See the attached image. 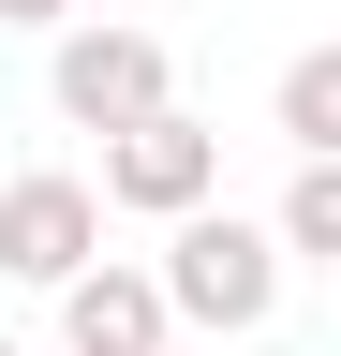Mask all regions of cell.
<instances>
[{
  "label": "cell",
  "mask_w": 341,
  "mask_h": 356,
  "mask_svg": "<svg viewBox=\"0 0 341 356\" xmlns=\"http://www.w3.org/2000/svg\"><path fill=\"white\" fill-rule=\"evenodd\" d=\"M149 297H163V327L267 341V312H282V252H267V222H238V208H193V222H163V267H149Z\"/></svg>",
  "instance_id": "6da1fadb"
},
{
  "label": "cell",
  "mask_w": 341,
  "mask_h": 356,
  "mask_svg": "<svg viewBox=\"0 0 341 356\" xmlns=\"http://www.w3.org/2000/svg\"><path fill=\"white\" fill-rule=\"evenodd\" d=\"M208 193H223V134L208 119H134V134H104V193L90 208H149V222H193Z\"/></svg>",
  "instance_id": "7a4b0ae2"
},
{
  "label": "cell",
  "mask_w": 341,
  "mask_h": 356,
  "mask_svg": "<svg viewBox=\"0 0 341 356\" xmlns=\"http://www.w3.org/2000/svg\"><path fill=\"white\" fill-rule=\"evenodd\" d=\"M45 89H60V119H74V134H134V119H163V104H178L149 30H60Z\"/></svg>",
  "instance_id": "3957f363"
},
{
  "label": "cell",
  "mask_w": 341,
  "mask_h": 356,
  "mask_svg": "<svg viewBox=\"0 0 341 356\" xmlns=\"http://www.w3.org/2000/svg\"><path fill=\"white\" fill-rule=\"evenodd\" d=\"M0 267L15 282H74V267H104V208H90V178H60V163H30V178H0Z\"/></svg>",
  "instance_id": "277c9868"
},
{
  "label": "cell",
  "mask_w": 341,
  "mask_h": 356,
  "mask_svg": "<svg viewBox=\"0 0 341 356\" xmlns=\"http://www.w3.org/2000/svg\"><path fill=\"white\" fill-rule=\"evenodd\" d=\"M60 341H74V356H163L149 267H74V282H60Z\"/></svg>",
  "instance_id": "5b68a950"
},
{
  "label": "cell",
  "mask_w": 341,
  "mask_h": 356,
  "mask_svg": "<svg viewBox=\"0 0 341 356\" xmlns=\"http://www.w3.org/2000/svg\"><path fill=\"white\" fill-rule=\"evenodd\" d=\"M282 149L297 163H341V44H297L282 60Z\"/></svg>",
  "instance_id": "8992f818"
},
{
  "label": "cell",
  "mask_w": 341,
  "mask_h": 356,
  "mask_svg": "<svg viewBox=\"0 0 341 356\" xmlns=\"http://www.w3.org/2000/svg\"><path fill=\"white\" fill-rule=\"evenodd\" d=\"M267 252H282V267H341V163H297V193H282V222H267Z\"/></svg>",
  "instance_id": "52a82bcc"
},
{
  "label": "cell",
  "mask_w": 341,
  "mask_h": 356,
  "mask_svg": "<svg viewBox=\"0 0 341 356\" xmlns=\"http://www.w3.org/2000/svg\"><path fill=\"white\" fill-rule=\"evenodd\" d=\"M0 30H74V0H0Z\"/></svg>",
  "instance_id": "ba28073f"
},
{
  "label": "cell",
  "mask_w": 341,
  "mask_h": 356,
  "mask_svg": "<svg viewBox=\"0 0 341 356\" xmlns=\"http://www.w3.org/2000/svg\"><path fill=\"white\" fill-rule=\"evenodd\" d=\"M238 356H297V341H238Z\"/></svg>",
  "instance_id": "9c48e42d"
},
{
  "label": "cell",
  "mask_w": 341,
  "mask_h": 356,
  "mask_svg": "<svg viewBox=\"0 0 341 356\" xmlns=\"http://www.w3.org/2000/svg\"><path fill=\"white\" fill-rule=\"evenodd\" d=\"M0 356H30V341H0Z\"/></svg>",
  "instance_id": "30bf717a"
}]
</instances>
